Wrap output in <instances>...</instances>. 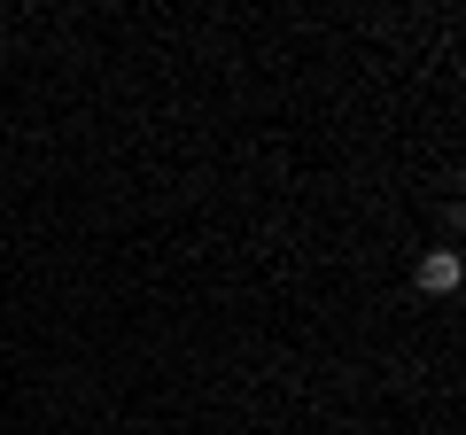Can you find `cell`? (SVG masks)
Listing matches in <instances>:
<instances>
[{
  "mask_svg": "<svg viewBox=\"0 0 466 435\" xmlns=\"http://www.w3.org/2000/svg\"><path fill=\"white\" fill-rule=\"evenodd\" d=\"M412 280L428 288V296H451V288H459V257H451V249H428V257H420V272H412Z\"/></svg>",
  "mask_w": 466,
  "mask_h": 435,
  "instance_id": "1",
  "label": "cell"
}]
</instances>
